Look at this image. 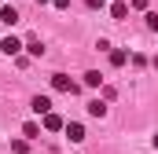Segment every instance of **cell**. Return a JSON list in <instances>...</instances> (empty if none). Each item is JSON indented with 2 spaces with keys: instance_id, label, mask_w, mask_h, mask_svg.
Masks as SVG:
<instances>
[{
  "instance_id": "cell-5",
  "label": "cell",
  "mask_w": 158,
  "mask_h": 154,
  "mask_svg": "<svg viewBox=\"0 0 158 154\" xmlns=\"http://www.w3.org/2000/svg\"><path fill=\"white\" fill-rule=\"evenodd\" d=\"M40 125H44L48 132H59V128H63L66 121H63V117H59V114H52V110H48V114H44V121H40Z\"/></svg>"
},
{
  "instance_id": "cell-16",
  "label": "cell",
  "mask_w": 158,
  "mask_h": 154,
  "mask_svg": "<svg viewBox=\"0 0 158 154\" xmlns=\"http://www.w3.org/2000/svg\"><path fill=\"white\" fill-rule=\"evenodd\" d=\"M85 4H88L92 11H103V4H107V0H85Z\"/></svg>"
},
{
  "instance_id": "cell-3",
  "label": "cell",
  "mask_w": 158,
  "mask_h": 154,
  "mask_svg": "<svg viewBox=\"0 0 158 154\" xmlns=\"http://www.w3.org/2000/svg\"><path fill=\"white\" fill-rule=\"evenodd\" d=\"M22 48H26V44H22L19 37H4V40H0V51H4V55H19Z\"/></svg>"
},
{
  "instance_id": "cell-18",
  "label": "cell",
  "mask_w": 158,
  "mask_h": 154,
  "mask_svg": "<svg viewBox=\"0 0 158 154\" xmlns=\"http://www.w3.org/2000/svg\"><path fill=\"white\" fill-rule=\"evenodd\" d=\"M151 66H155V70H158V55H155V59H151Z\"/></svg>"
},
{
  "instance_id": "cell-15",
  "label": "cell",
  "mask_w": 158,
  "mask_h": 154,
  "mask_svg": "<svg viewBox=\"0 0 158 154\" xmlns=\"http://www.w3.org/2000/svg\"><path fill=\"white\" fill-rule=\"evenodd\" d=\"M129 7H132V11H143V7H147V0H129Z\"/></svg>"
},
{
  "instance_id": "cell-4",
  "label": "cell",
  "mask_w": 158,
  "mask_h": 154,
  "mask_svg": "<svg viewBox=\"0 0 158 154\" xmlns=\"http://www.w3.org/2000/svg\"><path fill=\"white\" fill-rule=\"evenodd\" d=\"M30 107H33V114H37V117H44L48 110H52V99H48V95H33Z\"/></svg>"
},
{
  "instance_id": "cell-10",
  "label": "cell",
  "mask_w": 158,
  "mask_h": 154,
  "mask_svg": "<svg viewBox=\"0 0 158 154\" xmlns=\"http://www.w3.org/2000/svg\"><path fill=\"white\" fill-rule=\"evenodd\" d=\"M110 63H114V66H125V63H129V51L114 48V51H110Z\"/></svg>"
},
{
  "instance_id": "cell-9",
  "label": "cell",
  "mask_w": 158,
  "mask_h": 154,
  "mask_svg": "<svg viewBox=\"0 0 158 154\" xmlns=\"http://www.w3.org/2000/svg\"><path fill=\"white\" fill-rule=\"evenodd\" d=\"M85 84H88V88H99V84H103V74H99V70H88V74H85Z\"/></svg>"
},
{
  "instance_id": "cell-17",
  "label": "cell",
  "mask_w": 158,
  "mask_h": 154,
  "mask_svg": "<svg viewBox=\"0 0 158 154\" xmlns=\"http://www.w3.org/2000/svg\"><path fill=\"white\" fill-rule=\"evenodd\" d=\"M52 4H55V7H70V0H52Z\"/></svg>"
},
{
  "instance_id": "cell-2",
  "label": "cell",
  "mask_w": 158,
  "mask_h": 154,
  "mask_svg": "<svg viewBox=\"0 0 158 154\" xmlns=\"http://www.w3.org/2000/svg\"><path fill=\"white\" fill-rule=\"evenodd\" d=\"M63 132H66V140H70V143H81V140H85V125H81V121H66V125H63Z\"/></svg>"
},
{
  "instance_id": "cell-7",
  "label": "cell",
  "mask_w": 158,
  "mask_h": 154,
  "mask_svg": "<svg viewBox=\"0 0 158 154\" xmlns=\"http://www.w3.org/2000/svg\"><path fill=\"white\" fill-rule=\"evenodd\" d=\"M125 15H129V4H125V0H114V4H110V18H114V22H121Z\"/></svg>"
},
{
  "instance_id": "cell-1",
  "label": "cell",
  "mask_w": 158,
  "mask_h": 154,
  "mask_svg": "<svg viewBox=\"0 0 158 154\" xmlns=\"http://www.w3.org/2000/svg\"><path fill=\"white\" fill-rule=\"evenodd\" d=\"M52 88H55V92H66V95H77L81 92V84H74L66 74H52Z\"/></svg>"
},
{
  "instance_id": "cell-20",
  "label": "cell",
  "mask_w": 158,
  "mask_h": 154,
  "mask_svg": "<svg viewBox=\"0 0 158 154\" xmlns=\"http://www.w3.org/2000/svg\"><path fill=\"white\" fill-rule=\"evenodd\" d=\"M37 4H52V0H37Z\"/></svg>"
},
{
  "instance_id": "cell-14",
  "label": "cell",
  "mask_w": 158,
  "mask_h": 154,
  "mask_svg": "<svg viewBox=\"0 0 158 154\" xmlns=\"http://www.w3.org/2000/svg\"><path fill=\"white\" fill-rule=\"evenodd\" d=\"M147 30H151V33H158V11H151V15H147Z\"/></svg>"
},
{
  "instance_id": "cell-11",
  "label": "cell",
  "mask_w": 158,
  "mask_h": 154,
  "mask_svg": "<svg viewBox=\"0 0 158 154\" xmlns=\"http://www.w3.org/2000/svg\"><path fill=\"white\" fill-rule=\"evenodd\" d=\"M22 132H26L30 140H37V136H40V125H37V121H26V125H22Z\"/></svg>"
},
{
  "instance_id": "cell-19",
  "label": "cell",
  "mask_w": 158,
  "mask_h": 154,
  "mask_svg": "<svg viewBox=\"0 0 158 154\" xmlns=\"http://www.w3.org/2000/svg\"><path fill=\"white\" fill-rule=\"evenodd\" d=\"M151 143H155V151H158V136H155V140H151Z\"/></svg>"
},
{
  "instance_id": "cell-6",
  "label": "cell",
  "mask_w": 158,
  "mask_h": 154,
  "mask_svg": "<svg viewBox=\"0 0 158 154\" xmlns=\"http://www.w3.org/2000/svg\"><path fill=\"white\" fill-rule=\"evenodd\" d=\"M0 22H4V26H15V22H19V11H15L11 4H4V7H0Z\"/></svg>"
},
{
  "instance_id": "cell-13",
  "label": "cell",
  "mask_w": 158,
  "mask_h": 154,
  "mask_svg": "<svg viewBox=\"0 0 158 154\" xmlns=\"http://www.w3.org/2000/svg\"><path fill=\"white\" fill-rule=\"evenodd\" d=\"M11 151H15V154H26V151H30V143H26V140H11Z\"/></svg>"
},
{
  "instance_id": "cell-8",
  "label": "cell",
  "mask_w": 158,
  "mask_h": 154,
  "mask_svg": "<svg viewBox=\"0 0 158 154\" xmlns=\"http://www.w3.org/2000/svg\"><path fill=\"white\" fill-rule=\"evenodd\" d=\"M88 114H92V117H103V114H107V103H103V99H92V103H88Z\"/></svg>"
},
{
  "instance_id": "cell-12",
  "label": "cell",
  "mask_w": 158,
  "mask_h": 154,
  "mask_svg": "<svg viewBox=\"0 0 158 154\" xmlns=\"http://www.w3.org/2000/svg\"><path fill=\"white\" fill-rule=\"evenodd\" d=\"M26 51H30V55H44V48H40V40H37V37L26 40Z\"/></svg>"
}]
</instances>
